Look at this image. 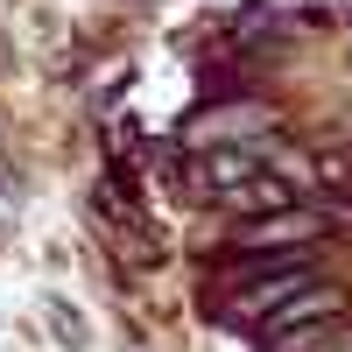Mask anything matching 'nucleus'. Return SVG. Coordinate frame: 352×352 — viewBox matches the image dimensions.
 <instances>
[{"label":"nucleus","instance_id":"nucleus-1","mask_svg":"<svg viewBox=\"0 0 352 352\" xmlns=\"http://www.w3.org/2000/svg\"><path fill=\"white\" fill-rule=\"evenodd\" d=\"M317 275H310V261L303 254H275V261H261V282H247V289H232V317H240V324H254V317H261V324H268V317L289 303V296H303V289H310Z\"/></svg>","mask_w":352,"mask_h":352},{"label":"nucleus","instance_id":"nucleus-2","mask_svg":"<svg viewBox=\"0 0 352 352\" xmlns=\"http://www.w3.org/2000/svg\"><path fill=\"white\" fill-rule=\"evenodd\" d=\"M338 317H345V289L338 282H310L303 296H289L268 317V345L275 338H296V331H324V324H338Z\"/></svg>","mask_w":352,"mask_h":352},{"label":"nucleus","instance_id":"nucleus-3","mask_svg":"<svg viewBox=\"0 0 352 352\" xmlns=\"http://www.w3.org/2000/svg\"><path fill=\"white\" fill-rule=\"evenodd\" d=\"M317 232H324V226H317L303 204H296V212H275V219L247 226V232H240V247H247V254H268V247H310Z\"/></svg>","mask_w":352,"mask_h":352},{"label":"nucleus","instance_id":"nucleus-4","mask_svg":"<svg viewBox=\"0 0 352 352\" xmlns=\"http://www.w3.org/2000/svg\"><path fill=\"white\" fill-rule=\"evenodd\" d=\"M226 212H261V219H275V212H296V190L282 184V176H247V184H232L219 190Z\"/></svg>","mask_w":352,"mask_h":352},{"label":"nucleus","instance_id":"nucleus-5","mask_svg":"<svg viewBox=\"0 0 352 352\" xmlns=\"http://www.w3.org/2000/svg\"><path fill=\"white\" fill-rule=\"evenodd\" d=\"M268 352H352V324L338 317V324H324V331H296V338H275Z\"/></svg>","mask_w":352,"mask_h":352},{"label":"nucleus","instance_id":"nucleus-6","mask_svg":"<svg viewBox=\"0 0 352 352\" xmlns=\"http://www.w3.org/2000/svg\"><path fill=\"white\" fill-rule=\"evenodd\" d=\"M268 127V113L261 106H226V120H212V127H190L197 141H212V134H261Z\"/></svg>","mask_w":352,"mask_h":352},{"label":"nucleus","instance_id":"nucleus-7","mask_svg":"<svg viewBox=\"0 0 352 352\" xmlns=\"http://www.w3.org/2000/svg\"><path fill=\"white\" fill-rule=\"evenodd\" d=\"M43 317H50V324H56V331H64V338H56V345H71V352H78L85 338H92V331H85V324H78V317H71L64 303H43Z\"/></svg>","mask_w":352,"mask_h":352}]
</instances>
